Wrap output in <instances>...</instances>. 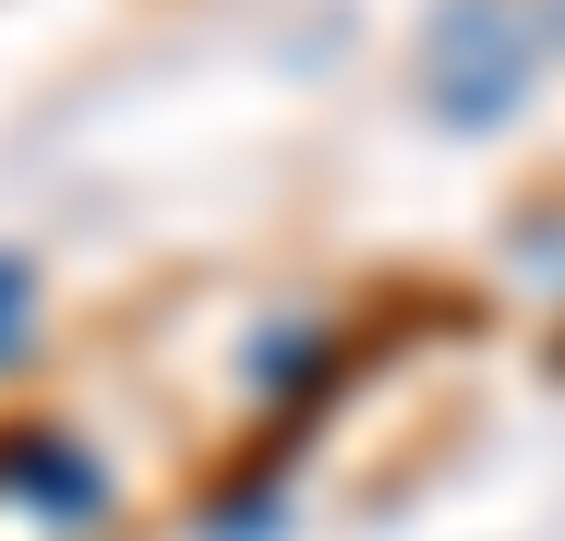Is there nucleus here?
I'll list each match as a JSON object with an SVG mask.
<instances>
[{
  "instance_id": "1",
  "label": "nucleus",
  "mask_w": 565,
  "mask_h": 541,
  "mask_svg": "<svg viewBox=\"0 0 565 541\" xmlns=\"http://www.w3.org/2000/svg\"><path fill=\"white\" fill-rule=\"evenodd\" d=\"M530 61H542V24L518 0H446V24H434V120H457V132L518 120Z\"/></svg>"
},
{
  "instance_id": "2",
  "label": "nucleus",
  "mask_w": 565,
  "mask_h": 541,
  "mask_svg": "<svg viewBox=\"0 0 565 541\" xmlns=\"http://www.w3.org/2000/svg\"><path fill=\"white\" fill-rule=\"evenodd\" d=\"M0 494H12V506H36V518H61V530H97V518H109L97 457H85V445H61V433H12V445H0Z\"/></svg>"
},
{
  "instance_id": "3",
  "label": "nucleus",
  "mask_w": 565,
  "mask_h": 541,
  "mask_svg": "<svg viewBox=\"0 0 565 541\" xmlns=\"http://www.w3.org/2000/svg\"><path fill=\"white\" fill-rule=\"evenodd\" d=\"M24 337H36V265H24V253H0V361H12Z\"/></svg>"
},
{
  "instance_id": "4",
  "label": "nucleus",
  "mask_w": 565,
  "mask_h": 541,
  "mask_svg": "<svg viewBox=\"0 0 565 541\" xmlns=\"http://www.w3.org/2000/svg\"><path fill=\"white\" fill-rule=\"evenodd\" d=\"M554 36H565V12H554Z\"/></svg>"
}]
</instances>
